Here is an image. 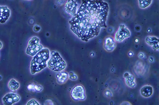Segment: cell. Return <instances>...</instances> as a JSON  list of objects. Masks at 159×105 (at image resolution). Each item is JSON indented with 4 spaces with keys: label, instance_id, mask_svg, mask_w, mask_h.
Here are the masks:
<instances>
[{
    "label": "cell",
    "instance_id": "1",
    "mask_svg": "<svg viewBox=\"0 0 159 105\" xmlns=\"http://www.w3.org/2000/svg\"><path fill=\"white\" fill-rule=\"evenodd\" d=\"M109 6L103 0H82L76 15L69 21L70 29L82 41L98 36L102 28L107 27Z\"/></svg>",
    "mask_w": 159,
    "mask_h": 105
},
{
    "label": "cell",
    "instance_id": "2",
    "mask_svg": "<svg viewBox=\"0 0 159 105\" xmlns=\"http://www.w3.org/2000/svg\"><path fill=\"white\" fill-rule=\"evenodd\" d=\"M50 57V51L47 48H43L34 56L30 63L31 74H35L48 67L47 64Z\"/></svg>",
    "mask_w": 159,
    "mask_h": 105
},
{
    "label": "cell",
    "instance_id": "3",
    "mask_svg": "<svg viewBox=\"0 0 159 105\" xmlns=\"http://www.w3.org/2000/svg\"><path fill=\"white\" fill-rule=\"evenodd\" d=\"M48 67L56 72H61L66 68V64L59 52L52 51L50 52V57L48 62Z\"/></svg>",
    "mask_w": 159,
    "mask_h": 105
},
{
    "label": "cell",
    "instance_id": "4",
    "mask_svg": "<svg viewBox=\"0 0 159 105\" xmlns=\"http://www.w3.org/2000/svg\"><path fill=\"white\" fill-rule=\"evenodd\" d=\"M40 40L38 37H33L28 41L26 52L28 55L34 57L43 49V46L39 44Z\"/></svg>",
    "mask_w": 159,
    "mask_h": 105
},
{
    "label": "cell",
    "instance_id": "5",
    "mask_svg": "<svg viewBox=\"0 0 159 105\" xmlns=\"http://www.w3.org/2000/svg\"><path fill=\"white\" fill-rule=\"evenodd\" d=\"M130 31L124 24H120L115 35V40L118 42H122L126 38L130 36Z\"/></svg>",
    "mask_w": 159,
    "mask_h": 105
},
{
    "label": "cell",
    "instance_id": "6",
    "mask_svg": "<svg viewBox=\"0 0 159 105\" xmlns=\"http://www.w3.org/2000/svg\"><path fill=\"white\" fill-rule=\"evenodd\" d=\"M72 99L78 101H83L86 99L85 88L82 85L75 86L71 92Z\"/></svg>",
    "mask_w": 159,
    "mask_h": 105
},
{
    "label": "cell",
    "instance_id": "7",
    "mask_svg": "<svg viewBox=\"0 0 159 105\" xmlns=\"http://www.w3.org/2000/svg\"><path fill=\"white\" fill-rule=\"evenodd\" d=\"M20 97L19 95L14 93H8L2 98V102L4 105H12L20 101Z\"/></svg>",
    "mask_w": 159,
    "mask_h": 105
},
{
    "label": "cell",
    "instance_id": "8",
    "mask_svg": "<svg viewBox=\"0 0 159 105\" xmlns=\"http://www.w3.org/2000/svg\"><path fill=\"white\" fill-rule=\"evenodd\" d=\"M78 4L74 0H68L65 5V10L66 12L72 15L73 17H75L78 11Z\"/></svg>",
    "mask_w": 159,
    "mask_h": 105
},
{
    "label": "cell",
    "instance_id": "9",
    "mask_svg": "<svg viewBox=\"0 0 159 105\" xmlns=\"http://www.w3.org/2000/svg\"><path fill=\"white\" fill-rule=\"evenodd\" d=\"M11 15V11L7 6H0V23L3 24L8 20Z\"/></svg>",
    "mask_w": 159,
    "mask_h": 105
},
{
    "label": "cell",
    "instance_id": "10",
    "mask_svg": "<svg viewBox=\"0 0 159 105\" xmlns=\"http://www.w3.org/2000/svg\"><path fill=\"white\" fill-rule=\"evenodd\" d=\"M116 44L115 39L112 37H107L104 42V49L108 52H113L116 49Z\"/></svg>",
    "mask_w": 159,
    "mask_h": 105
},
{
    "label": "cell",
    "instance_id": "11",
    "mask_svg": "<svg viewBox=\"0 0 159 105\" xmlns=\"http://www.w3.org/2000/svg\"><path fill=\"white\" fill-rule=\"evenodd\" d=\"M147 44L151 47L153 50H159V39L155 37H148L145 39Z\"/></svg>",
    "mask_w": 159,
    "mask_h": 105
},
{
    "label": "cell",
    "instance_id": "12",
    "mask_svg": "<svg viewBox=\"0 0 159 105\" xmlns=\"http://www.w3.org/2000/svg\"><path fill=\"white\" fill-rule=\"evenodd\" d=\"M124 77L125 78V82L127 86L133 88L136 87V79L132 74L128 72H126L124 74Z\"/></svg>",
    "mask_w": 159,
    "mask_h": 105
},
{
    "label": "cell",
    "instance_id": "13",
    "mask_svg": "<svg viewBox=\"0 0 159 105\" xmlns=\"http://www.w3.org/2000/svg\"><path fill=\"white\" fill-rule=\"evenodd\" d=\"M56 74L57 82L59 84H64L66 83L69 78V74L67 72L61 71Z\"/></svg>",
    "mask_w": 159,
    "mask_h": 105
},
{
    "label": "cell",
    "instance_id": "14",
    "mask_svg": "<svg viewBox=\"0 0 159 105\" xmlns=\"http://www.w3.org/2000/svg\"><path fill=\"white\" fill-rule=\"evenodd\" d=\"M140 93L141 96L145 98L151 97L153 94V87L150 85H146L141 88Z\"/></svg>",
    "mask_w": 159,
    "mask_h": 105
},
{
    "label": "cell",
    "instance_id": "15",
    "mask_svg": "<svg viewBox=\"0 0 159 105\" xmlns=\"http://www.w3.org/2000/svg\"><path fill=\"white\" fill-rule=\"evenodd\" d=\"M8 86L9 88L11 90L14 91L17 90L19 88L20 84L16 80L12 79L9 82Z\"/></svg>",
    "mask_w": 159,
    "mask_h": 105
},
{
    "label": "cell",
    "instance_id": "16",
    "mask_svg": "<svg viewBox=\"0 0 159 105\" xmlns=\"http://www.w3.org/2000/svg\"><path fill=\"white\" fill-rule=\"evenodd\" d=\"M139 6L141 9H145L150 6L152 0H138Z\"/></svg>",
    "mask_w": 159,
    "mask_h": 105
},
{
    "label": "cell",
    "instance_id": "17",
    "mask_svg": "<svg viewBox=\"0 0 159 105\" xmlns=\"http://www.w3.org/2000/svg\"><path fill=\"white\" fill-rule=\"evenodd\" d=\"M69 78L72 81H76L78 79V77L74 72H71L69 73Z\"/></svg>",
    "mask_w": 159,
    "mask_h": 105
},
{
    "label": "cell",
    "instance_id": "18",
    "mask_svg": "<svg viewBox=\"0 0 159 105\" xmlns=\"http://www.w3.org/2000/svg\"><path fill=\"white\" fill-rule=\"evenodd\" d=\"M43 89V87L40 85H34V91L40 92Z\"/></svg>",
    "mask_w": 159,
    "mask_h": 105
},
{
    "label": "cell",
    "instance_id": "19",
    "mask_svg": "<svg viewBox=\"0 0 159 105\" xmlns=\"http://www.w3.org/2000/svg\"><path fill=\"white\" fill-rule=\"evenodd\" d=\"M27 105H39V103L34 99H32L30 100L27 104Z\"/></svg>",
    "mask_w": 159,
    "mask_h": 105
},
{
    "label": "cell",
    "instance_id": "20",
    "mask_svg": "<svg viewBox=\"0 0 159 105\" xmlns=\"http://www.w3.org/2000/svg\"><path fill=\"white\" fill-rule=\"evenodd\" d=\"M104 94H105V96L107 97V98H110V97H112V93L110 90H108L105 91Z\"/></svg>",
    "mask_w": 159,
    "mask_h": 105
},
{
    "label": "cell",
    "instance_id": "21",
    "mask_svg": "<svg viewBox=\"0 0 159 105\" xmlns=\"http://www.w3.org/2000/svg\"><path fill=\"white\" fill-rule=\"evenodd\" d=\"M40 29H41V27H40V26H38V25H35L34 26V30L35 32H39L40 31Z\"/></svg>",
    "mask_w": 159,
    "mask_h": 105
},
{
    "label": "cell",
    "instance_id": "22",
    "mask_svg": "<svg viewBox=\"0 0 159 105\" xmlns=\"http://www.w3.org/2000/svg\"><path fill=\"white\" fill-rule=\"evenodd\" d=\"M34 84H30L27 87V90L29 91H34Z\"/></svg>",
    "mask_w": 159,
    "mask_h": 105
},
{
    "label": "cell",
    "instance_id": "23",
    "mask_svg": "<svg viewBox=\"0 0 159 105\" xmlns=\"http://www.w3.org/2000/svg\"><path fill=\"white\" fill-rule=\"evenodd\" d=\"M44 105H54L53 102L51 100H48L45 102Z\"/></svg>",
    "mask_w": 159,
    "mask_h": 105
},
{
    "label": "cell",
    "instance_id": "24",
    "mask_svg": "<svg viewBox=\"0 0 159 105\" xmlns=\"http://www.w3.org/2000/svg\"><path fill=\"white\" fill-rule=\"evenodd\" d=\"M139 58H143L144 57V55L143 53H140L139 55Z\"/></svg>",
    "mask_w": 159,
    "mask_h": 105
},
{
    "label": "cell",
    "instance_id": "25",
    "mask_svg": "<svg viewBox=\"0 0 159 105\" xmlns=\"http://www.w3.org/2000/svg\"><path fill=\"white\" fill-rule=\"evenodd\" d=\"M2 47H3V44L0 41V50L2 49Z\"/></svg>",
    "mask_w": 159,
    "mask_h": 105
},
{
    "label": "cell",
    "instance_id": "26",
    "mask_svg": "<svg viewBox=\"0 0 159 105\" xmlns=\"http://www.w3.org/2000/svg\"><path fill=\"white\" fill-rule=\"evenodd\" d=\"M129 55L130 56H131L133 55V54L132 52H130V53H129Z\"/></svg>",
    "mask_w": 159,
    "mask_h": 105
},
{
    "label": "cell",
    "instance_id": "27",
    "mask_svg": "<svg viewBox=\"0 0 159 105\" xmlns=\"http://www.w3.org/2000/svg\"><path fill=\"white\" fill-rule=\"evenodd\" d=\"M2 76H1V75H0V81L2 80Z\"/></svg>",
    "mask_w": 159,
    "mask_h": 105
},
{
    "label": "cell",
    "instance_id": "28",
    "mask_svg": "<svg viewBox=\"0 0 159 105\" xmlns=\"http://www.w3.org/2000/svg\"><path fill=\"white\" fill-rule=\"evenodd\" d=\"M25 1H30V0H25Z\"/></svg>",
    "mask_w": 159,
    "mask_h": 105
}]
</instances>
